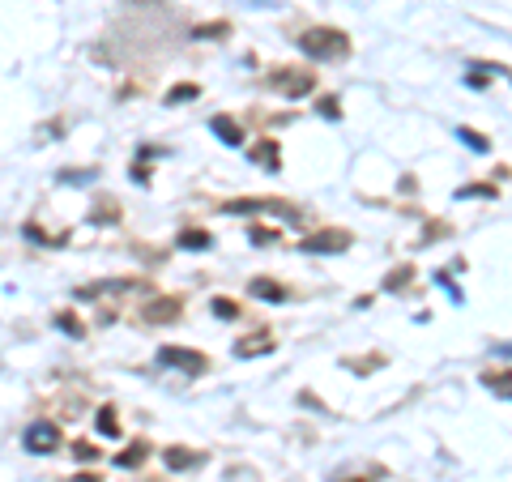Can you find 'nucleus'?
I'll list each match as a JSON object with an SVG mask.
<instances>
[{
	"label": "nucleus",
	"mask_w": 512,
	"mask_h": 482,
	"mask_svg": "<svg viewBox=\"0 0 512 482\" xmlns=\"http://www.w3.org/2000/svg\"><path fill=\"white\" fill-rule=\"evenodd\" d=\"M201 94V86H192V82H180V86H171V94H167V107H175V103H188V99H197Z\"/></svg>",
	"instance_id": "nucleus-14"
},
{
	"label": "nucleus",
	"mask_w": 512,
	"mask_h": 482,
	"mask_svg": "<svg viewBox=\"0 0 512 482\" xmlns=\"http://www.w3.org/2000/svg\"><path fill=\"white\" fill-rule=\"evenodd\" d=\"M60 329H69V333H86L82 325H77V320L73 316H60Z\"/></svg>",
	"instance_id": "nucleus-24"
},
{
	"label": "nucleus",
	"mask_w": 512,
	"mask_h": 482,
	"mask_svg": "<svg viewBox=\"0 0 512 482\" xmlns=\"http://www.w3.org/2000/svg\"><path fill=\"white\" fill-rule=\"evenodd\" d=\"M146 457H150V444H141V440H137V444H128V453L116 457V465H120V470H137V465L146 461Z\"/></svg>",
	"instance_id": "nucleus-10"
},
{
	"label": "nucleus",
	"mask_w": 512,
	"mask_h": 482,
	"mask_svg": "<svg viewBox=\"0 0 512 482\" xmlns=\"http://www.w3.org/2000/svg\"><path fill=\"white\" fill-rule=\"evenodd\" d=\"M163 461L171 465V470H188V465H201V453H184V448H167Z\"/></svg>",
	"instance_id": "nucleus-11"
},
{
	"label": "nucleus",
	"mask_w": 512,
	"mask_h": 482,
	"mask_svg": "<svg viewBox=\"0 0 512 482\" xmlns=\"http://www.w3.org/2000/svg\"><path fill=\"white\" fill-rule=\"evenodd\" d=\"M210 128L222 137V146H244V128H239L231 116H214V120H210Z\"/></svg>",
	"instance_id": "nucleus-8"
},
{
	"label": "nucleus",
	"mask_w": 512,
	"mask_h": 482,
	"mask_svg": "<svg viewBox=\"0 0 512 482\" xmlns=\"http://www.w3.org/2000/svg\"><path fill=\"white\" fill-rule=\"evenodd\" d=\"M180 308H184V303L175 299V295L154 299V303H146V320H150V325H171V320L180 316Z\"/></svg>",
	"instance_id": "nucleus-6"
},
{
	"label": "nucleus",
	"mask_w": 512,
	"mask_h": 482,
	"mask_svg": "<svg viewBox=\"0 0 512 482\" xmlns=\"http://www.w3.org/2000/svg\"><path fill=\"white\" fill-rule=\"evenodd\" d=\"M303 252H346L350 248V231H342V227H333V231H316V235H308L299 244Z\"/></svg>",
	"instance_id": "nucleus-4"
},
{
	"label": "nucleus",
	"mask_w": 512,
	"mask_h": 482,
	"mask_svg": "<svg viewBox=\"0 0 512 482\" xmlns=\"http://www.w3.org/2000/svg\"><path fill=\"white\" fill-rule=\"evenodd\" d=\"M461 141H466L470 150H478V154H487V150H491V141H487L483 133H474V128H461Z\"/></svg>",
	"instance_id": "nucleus-18"
},
{
	"label": "nucleus",
	"mask_w": 512,
	"mask_h": 482,
	"mask_svg": "<svg viewBox=\"0 0 512 482\" xmlns=\"http://www.w3.org/2000/svg\"><path fill=\"white\" fill-rule=\"evenodd\" d=\"M158 363L163 367H180V372H192V376H201L205 367H210V359L197 355V350H180V346H163L158 350Z\"/></svg>",
	"instance_id": "nucleus-3"
},
{
	"label": "nucleus",
	"mask_w": 512,
	"mask_h": 482,
	"mask_svg": "<svg viewBox=\"0 0 512 482\" xmlns=\"http://www.w3.org/2000/svg\"><path fill=\"white\" fill-rule=\"evenodd\" d=\"M227 35H231L227 22H205V26L192 30V39H227Z\"/></svg>",
	"instance_id": "nucleus-15"
},
{
	"label": "nucleus",
	"mask_w": 512,
	"mask_h": 482,
	"mask_svg": "<svg viewBox=\"0 0 512 482\" xmlns=\"http://www.w3.org/2000/svg\"><path fill=\"white\" fill-rule=\"evenodd\" d=\"M94 453H99V448H94V444H86V440H82V444H73V457H82V461H90Z\"/></svg>",
	"instance_id": "nucleus-22"
},
{
	"label": "nucleus",
	"mask_w": 512,
	"mask_h": 482,
	"mask_svg": "<svg viewBox=\"0 0 512 482\" xmlns=\"http://www.w3.org/2000/svg\"><path fill=\"white\" fill-rule=\"evenodd\" d=\"M269 350H274V342H269V337L261 333V337H244V342L235 346V355H239V359H252V355H269Z\"/></svg>",
	"instance_id": "nucleus-9"
},
{
	"label": "nucleus",
	"mask_w": 512,
	"mask_h": 482,
	"mask_svg": "<svg viewBox=\"0 0 512 482\" xmlns=\"http://www.w3.org/2000/svg\"><path fill=\"white\" fill-rule=\"evenodd\" d=\"M252 163H265L269 171H278V141H261V146L252 150Z\"/></svg>",
	"instance_id": "nucleus-12"
},
{
	"label": "nucleus",
	"mask_w": 512,
	"mask_h": 482,
	"mask_svg": "<svg viewBox=\"0 0 512 482\" xmlns=\"http://www.w3.org/2000/svg\"><path fill=\"white\" fill-rule=\"evenodd\" d=\"M457 197H495V184H474V188H457Z\"/></svg>",
	"instance_id": "nucleus-21"
},
{
	"label": "nucleus",
	"mask_w": 512,
	"mask_h": 482,
	"mask_svg": "<svg viewBox=\"0 0 512 482\" xmlns=\"http://www.w3.org/2000/svg\"><path fill=\"white\" fill-rule=\"evenodd\" d=\"M252 244H261V248L278 244V231H269V227H252Z\"/></svg>",
	"instance_id": "nucleus-20"
},
{
	"label": "nucleus",
	"mask_w": 512,
	"mask_h": 482,
	"mask_svg": "<svg viewBox=\"0 0 512 482\" xmlns=\"http://www.w3.org/2000/svg\"><path fill=\"white\" fill-rule=\"evenodd\" d=\"M299 47L308 52L312 60H346L350 56V39L342 35V30L333 26H312L299 35Z\"/></svg>",
	"instance_id": "nucleus-1"
},
{
	"label": "nucleus",
	"mask_w": 512,
	"mask_h": 482,
	"mask_svg": "<svg viewBox=\"0 0 512 482\" xmlns=\"http://www.w3.org/2000/svg\"><path fill=\"white\" fill-rule=\"evenodd\" d=\"M414 278V269L410 265H402L397 273H389V278H384V291H406V282Z\"/></svg>",
	"instance_id": "nucleus-16"
},
{
	"label": "nucleus",
	"mask_w": 512,
	"mask_h": 482,
	"mask_svg": "<svg viewBox=\"0 0 512 482\" xmlns=\"http://www.w3.org/2000/svg\"><path fill=\"white\" fill-rule=\"evenodd\" d=\"M248 291H252L256 299H265V303H286V299H291V291H286L282 282H274V278H252Z\"/></svg>",
	"instance_id": "nucleus-7"
},
{
	"label": "nucleus",
	"mask_w": 512,
	"mask_h": 482,
	"mask_svg": "<svg viewBox=\"0 0 512 482\" xmlns=\"http://www.w3.org/2000/svg\"><path fill=\"white\" fill-rule=\"evenodd\" d=\"M99 431H103V436H120V423H116V410H111V406L99 410Z\"/></svg>",
	"instance_id": "nucleus-17"
},
{
	"label": "nucleus",
	"mask_w": 512,
	"mask_h": 482,
	"mask_svg": "<svg viewBox=\"0 0 512 482\" xmlns=\"http://www.w3.org/2000/svg\"><path fill=\"white\" fill-rule=\"evenodd\" d=\"M22 444L30 448V453H56V448H60V427H56V423H47V419L30 423V427H26V436H22Z\"/></svg>",
	"instance_id": "nucleus-2"
},
{
	"label": "nucleus",
	"mask_w": 512,
	"mask_h": 482,
	"mask_svg": "<svg viewBox=\"0 0 512 482\" xmlns=\"http://www.w3.org/2000/svg\"><path fill=\"white\" fill-rule=\"evenodd\" d=\"M180 244H184V248H192V252H205V248L214 244V239H210V231L192 227V231H184V235H180Z\"/></svg>",
	"instance_id": "nucleus-13"
},
{
	"label": "nucleus",
	"mask_w": 512,
	"mask_h": 482,
	"mask_svg": "<svg viewBox=\"0 0 512 482\" xmlns=\"http://www.w3.org/2000/svg\"><path fill=\"white\" fill-rule=\"evenodd\" d=\"M214 316H218V320H235V316H239V303L218 295V299H214Z\"/></svg>",
	"instance_id": "nucleus-19"
},
{
	"label": "nucleus",
	"mask_w": 512,
	"mask_h": 482,
	"mask_svg": "<svg viewBox=\"0 0 512 482\" xmlns=\"http://www.w3.org/2000/svg\"><path fill=\"white\" fill-rule=\"evenodd\" d=\"M274 86H278L282 94H291V99H299V94H312L316 77H312L308 69H278V73H274Z\"/></svg>",
	"instance_id": "nucleus-5"
},
{
	"label": "nucleus",
	"mask_w": 512,
	"mask_h": 482,
	"mask_svg": "<svg viewBox=\"0 0 512 482\" xmlns=\"http://www.w3.org/2000/svg\"><path fill=\"white\" fill-rule=\"evenodd\" d=\"M325 111L338 120V99H333V94H329V99H320V116H325Z\"/></svg>",
	"instance_id": "nucleus-23"
}]
</instances>
